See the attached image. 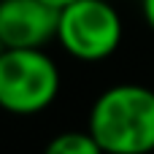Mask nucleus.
<instances>
[{"instance_id":"f257e3e1","label":"nucleus","mask_w":154,"mask_h":154,"mask_svg":"<svg viewBox=\"0 0 154 154\" xmlns=\"http://www.w3.org/2000/svg\"><path fill=\"white\" fill-rule=\"evenodd\" d=\"M87 130L103 154H152L154 89L143 84L108 87L92 103Z\"/></svg>"},{"instance_id":"f03ea898","label":"nucleus","mask_w":154,"mask_h":154,"mask_svg":"<svg viewBox=\"0 0 154 154\" xmlns=\"http://www.w3.org/2000/svg\"><path fill=\"white\" fill-rule=\"evenodd\" d=\"M60 95V68L43 49L0 54V108L16 116L46 111Z\"/></svg>"},{"instance_id":"7ed1b4c3","label":"nucleus","mask_w":154,"mask_h":154,"mask_svg":"<svg viewBox=\"0 0 154 154\" xmlns=\"http://www.w3.org/2000/svg\"><path fill=\"white\" fill-rule=\"evenodd\" d=\"M122 16L111 0H73L60 8L57 41L81 62H100L122 43Z\"/></svg>"},{"instance_id":"20e7f679","label":"nucleus","mask_w":154,"mask_h":154,"mask_svg":"<svg viewBox=\"0 0 154 154\" xmlns=\"http://www.w3.org/2000/svg\"><path fill=\"white\" fill-rule=\"evenodd\" d=\"M60 11L41 0H0V41L5 49H43L57 41Z\"/></svg>"},{"instance_id":"39448f33","label":"nucleus","mask_w":154,"mask_h":154,"mask_svg":"<svg viewBox=\"0 0 154 154\" xmlns=\"http://www.w3.org/2000/svg\"><path fill=\"white\" fill-rule=\"evenodd\" d=\"M43 154H103V149L89 135V130H68L54 135L46 143Z\"/></svg>"},{"instance_id":"423d86ee","label":"nucleus","mask_w":154,"mask_h":154,"mask_svg":"<svg viewBox=\"0 0 154 154\" xmlns=\"http://www.w3.org/2000/svg\"><path fill=\"white\" fill-rule=\"evenodd\" d=\"M141 11H143V19H146V24L154 30V0H141Z\"/></svg>"},{"instance_id":"0eeeda50","label":"nucleus","mask_w":154,"mask_h":154,"mask_svg":"<svg viewBox=\"0 0 154 154\" xmlns=\"http://www.w3.org/2000/svg\"><path fill=\"white\" fill-rule=\"evenodd\" d=\"M41 3H46V5H51V8L60 11V8H65L68 3H73V0H41Z\"/></svg>"},{"instance_id":"6e6552de","label":"nucleus","mask_w":154,"mask_h":154,"mask_svg":"<svg viewBox=\"0 0 154 154\" xmlns=\"http://www.w3.org/2000/svg\"><path fill=\"white\" fill-rule=\"evenodd\" d=\"M3 51H5V46H3V41H0V54H3Z\"/></svg>"}]
</instances>
